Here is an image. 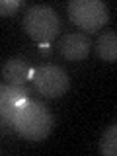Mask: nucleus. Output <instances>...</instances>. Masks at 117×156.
<instances>
[{
  "label": "nucleus",
  "mask_w": 117,
  "mask_h": 156,
  "mask_svg": "<svg viewBox=\"0 0 117 156\" xmlns=\"http://www.w3.org/2000/svg\"><path fill=\"white\" fill-rule=\"evenodd\" d=\"M10 129L29 143H39L45 140L53 131V115L45 104L29 98L22 105H18Z\"/></svg>",
  "instance_id": "f257e3e1"
},
{
  "label": "nucleus",
  "mask_w": 117,
  "mask_h": 156,
  "mask_svg": "<svg viewBox=\"0 0 117 156\" xmlns=\"http://www.w3.org/2000/svg\"><path fill=\"white\" fill-rule=\"evenodd\" d=\"M23 29L33 41L49 43L61 31V20L58 14L47 4H33L23 14Z\"/></svg>",
  "instance_id": "f03ea898"
},
{
  "label": "nucleus",
  "mask_w": 117,
  "mask_h": 156,
  "mask_svg": "<svg viewBox=\"0 0 117 156\" xmlns=\"http://www.w3.org/2000/svg\"><path fill=\"white\" fill-rule=\"evenodd\" d=\"M66 12L70 22L82 31H98L109 22V12L101 0H70Z\"/></svg>",
  "instance_id": "7ed1b4c3"
},
{
  "label": "nucleus",
  "mask_w": 117,
  "mask_h": 156,
  "mask_svg": "<svg viewBox=\"0 0 117 156\" xmlns=\"http://www.w3.org/2000/svg\"><path fill=\"white\" fill-rule=\"evenodd\" d=\"M31 82L35 86V90L45 98H62L68 92L70 86V78L68 72L62 66L57 65H43L33 70Z\"/></svg>",
  "instance_id": "20e7f679"
},
{
  "label": "nucleus",
  "mask_w": 117,
  "mask_h": 156,
  "mask_svg": "<svg viewBox=\"0 0 117 156\" xmlns=\"http://www.w3.org/2000/svg\"><path fill=\"white\" fill-rule=\"evenodd\" d=\"M92 51V41L86 33L74 31L62 35L61 43H58V53L66 61H84Z\"/></svg>",
  "instance_id": "39448f33"
},
{
  "label": "nucleus",
  "mask_w": 117,
  "mask_h": 156,
  "mask_svg": "<svg viewBox=\"0 0 117 156\" xmlns=\"http://www.w3.org/2000/svg\"><path fill=\"white\" fill-rule=\"evenodd\" d=\"M33 68L29 66L27 58L23 57H12L2 66V78L10 86H23L27 80H31Z\"/></svg>",
  "instance_id": "423d86ee"
},
{
  "label": "nucleus",
  "mask_w": 117,
  "mask_h": 156,
  "mask_svg": "<svg viewBox=\"0 0 117 156\" xmlns=\"http://www.w3.org/2000/svg\"><path fill=\"white\" fill-rule=\"evenodd\" d=\"M96 53L100 58L107 62L117 61V33L115 31H105L98 37L96 41Z\"/></svg>",
  "instance_id": "0eeeda50"
},
{
  "label": "nucleus",
  "mask_w": 117,
  "mask_h": 156,
  "mask_svg": "<svg viewBox=\"0 0 117 156\" xmlns=\"http://www.w3.org/2000/svg\"><path fill=\"white\" fill-rule=\"evenodd\" d=\"M100 152L104 156H115L117 154V125L115 121L104 131L100 139Z\"/></svg>",
  "instance_id": "6e6552de"
},
{
  "label": "nucleus",
  "mask_w": 117,
  "mask_h": 156,
  "mask_svg": "<svg viewBox=\"0 0 117 156\" xmlns=\"http://www.w3.org/2000/svg\"><path fill=\"white\" fill-rule=\"evenodd\" d=\"M6 98L14 105H22L26 100H29V92L26 86H10L6 88Z\"/></svg>",
  "instance_id": "1a4fd4ad"
},
{
  "label": "nucleus",
  "mask_w": 117,
  "mask_h": 156,
  "mask_svg": "<svg viewBox=\"0 0 117 156\" xmlns=\"http://www.w3.org/2000/svg\"><path fill=\"white\" fill-rule=\"evenodd\" d=\"M23 6L22 0H0V18H10Z\"/></svg>",
  "instance_id": "9d476101"
},
{
  "label": "nucleus",
  "mask_w": 117,
  "mask_h": 156,
  "mask_svg": "<svg viewBox=\"0 0 117 156\" xmlns=\"http://www.w3.org/2000/svg\"><path fill=\"white\" fill-rule=\"evenodd\" d=\"M6 88H8V84H0V100L6 96Z\"/></svg>",
  "instance_id": "9b49d317"
}]
</instances>
